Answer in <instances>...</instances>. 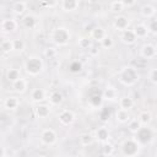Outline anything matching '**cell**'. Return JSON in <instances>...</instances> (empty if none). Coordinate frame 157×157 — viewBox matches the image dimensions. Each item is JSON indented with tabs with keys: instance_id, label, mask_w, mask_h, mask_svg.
Here are the masks:
<instances>
[{
	"instance_id": "3957f363",
	"label": "cell",
	"mask_w": 157,
	"mask_h": 157,
	"mask_svg": "<svg viewBox=\"0 0 157 157\" xmlns=\"http://www.w3.org/2000/svg\"><path fill=\"white\" fill-rule=\"evenodd\" d=\"M71 34L66 27H56L50 33V40L58 47H65L70 43Z\"/></svg>"
},
{
	"instance_id": "4fadbf2b",
	"label": "cell",
	"mask_w": 157,
	"mask_h": 157,
	"mask_svg": "<svg viewBox=\"0 0 157 157\" xmlns=\"http://www.w3.org/2000/svg\"><path fill=\"white\" fill-rule=\"evenodd\" d=\"M11 87H12L13 92H16L18 94H22L28 88V81L26 78H23V77H20L17 81H15V82L11 83Z\"/></svg>"
},
{
	"instance_id": "5b68a950",
	"label": "cell",
	"mask_w": 157,
	"mask_h": 157,
	"mask_svg": "<svg viewBox=\"0 0 157 157\" xmlns=\"http://www.w3.org/2000/svg\"><path fill=\"white\" fill-rule=\"evenodd\" d=\"M135 139L141 144V146H145L153 140V131L148 128V125L141 126L140 130L135 134Z\"/></svg>"
},
{
	"instance_id": "5bb4252c",
	"label": "cell",
	"mask_w": 157,
	"mask_h": 157,
	"mask_svg": "<svg viewBox=\"0 0 157 157\" xmlns=\"http://www.w3.org/2000/svg\"><path fill=\"white\" fill-rule=\"evenodd\" d=\"M94 137H96V140H97L98 142L104 144V142L109 141L110 132H109V130H108L107 126H101V128H98V129L96 130V132H94Z\"/></svg>"
},
{
	"instance_id": "e0dca14e",
	"label": "cell",
	"mask_w": 157,
	"mask_h": 157,
	"mask_svg": "<svg viewBox=\"0 0 157 157\" xmlns=\"http://www.w3.org/2000/svg\"><path fill=\"white\" fill-rule=\"evenodd\" d=\"M130 119H131V117H130V113H129L128 109L119 108V109L115 112V120H117L119 124H126V123H129Z\"/></svg>"
},
{
	"instance_id": "7dc6e473",
	"label": "cell",
	"mask_w": 157,
	"mask_h": 157,
	"mask_svg": "<svg viewBox=\"0 0 157 157\" xmlns=\"http://www.w3.org/2000/svg\"><path fill=\"white\" fill-rule=\"evenodd\" d=\"M11 1H18V0H11Z\"/></svg>"
},
{
	"instance_id": "30bf717a",
	"label": "cell",
	"mask_w": 157,
	"mask_h": 157,
	"mask_svg": "<svg viewBox=\"0 0 157 157\" xmlns=\"http://www.w3.org/2000/svg\"><path fill=\"white\" fill-rule=\"evenodd\" d=\"M140 54H141V56H142L144 59H147V60H148V59H153V58L157 56V49H156V47H155L153 44L147 43V44H144V45L141 47Z\"/></svg>"
},
{
	"instance_id": "c3c4849f",
	"label": "cell",
	"mask_w": 157,
	"mask_h": 157,
	"mask_svg": "<svg viewBox=\"0 0 157 157\" xmlns=\"http://www.w3.org/2000/svg\"><path fill=\"white\" fill-rule=\"evenodd\" d=\"M156 156H157V153H156Z\"/></svg>"
},
{
	"instance_id": "277c9868",
	"label": "cell",
	"mask_w": 157,
	"mask_h": 157,
	"mask_svg": "<svg viewBox=\"0 0 157 157\" xmlns=\"http://www.w3.org/2000/svg\"><path fill=\"white\" fill-rule=\"evenodd\" d=\"M141 144L134 137H130V139H126L123 145H121V153L124 156H128V157H134L136 155L140 153V150H141Z\"/></svg>"
},
{
	"instance_id": "681fc988",
	"label": "cell",
	"mask_w": 157,
	"mask_h": 157,
	"mask_svg": "<svg viewBox=\"0 0 157 157\" xmlns=\"http://www.w3.org/2000/svg\"><path fill=\"white\" fill-rule=\"evenodd\" d=\"M156 1H157V0H156Z\"/></svg>"
},
{
	"instance_id": "8992f818",
	"label": "cell",
	"mask_w": 157,
	"mask_h": 157,
	"mask_svg": "<svg viewBox=\"0 0 157 157\" xmlns=\"http://www.w3.org/2000/svg\"><path fill=\"white\" fill-rule=\"evenodd\" d=\"M56 140H58V135H56L55 130L47 128L40 131V142L44 146H53V145H55Z\"/></svg>"
},
{
	"instance_id": "ba28073f",
	"label": "cell",
	"mask_w": 157,
	"mask_h": 157,
	"mask_svg": "<svg viewBox=\"0 0 157 157\" xmlns=\"http://www.w3.org/2000/svg\"><path fill=\"white\" fill-rule=\"evenodd\" d=\"M18 28V22L15 18H4L1 21V32L5 34H10L16 32Z\"/></svg>"
},
{
	"instance_id": "b9f144b4",
	"label": "cell",
	"mask_w": 157,
	"mask_h": 157,
	"mask_svg": "<svg viewBox=\"0 0 157 157\" xmlns=\"http://www.w3.org/2000/svg\"><path fill=\"white\" fill-rule=\"evenodd\" d=\"M88 53H90V55H91V56H97V55L99 54V49H98V47L92 45V47L88 49Z\"/></svg>"
},
{
	"instance_id": "1f68e13d",
	"label": "cell",
	"mask_w": 157,
	"mask_h": 157,
	"mask_svg": "<svg viewBox=\"0 0 157 157\" xmlns=\"http://www.w3.org/2000/svg\"><path fill=\"white\" fill-rule=\"evenodd\" d=\"M77 45L80 49H90L92 47V42H91V38L88 37H81L78 40H77Z\"/></svg>"
},
{
	"instance_id": "e575fe53",
	"label": "cell",
	"mask_w": 157,
	"mask_h": 157,
	"mask_svg": "<svg viewBox=\"0 0 157 157\" xmlns=\"http://www.w3.org/2000/svg\"><path fill=\"white\" fill-rule=\"evenodd\" d=\"M26 44H25V40L21 39V38H16L13 39V50L16 52H22L25 49Z\"/></svg>"
},
{
	"instance_id": "8d00e7d4",
	"label": "cell",
	"mask_w": 157,
	"mask_h": 157,
	"mask_svg": "<svg viewBox=\"0 0 157 157\" xmlns=\"http://www.w3.org/2000/svg\"><path fill=\"white\" fill-rule=\"evenodd\" d=\"M147 27H148V31L153 34H157V18L152 17L148 20V23H147Z\"/></svg>"
},
{
	"instance_id": "7402d4cb",
	"label": "cell",
	"mask_w": 157,
	"mask_h": 157,
	"mask_svg": "<svg viewBox=\"0 0 157 157\" xmlns=\"http://www.w3.org/2000/svg\"><path fill=\"white\" fill-rule=\"evenodd\" d=\"M155 12H156V7H153L151 4H145L140 9L141 16L145 17V18H148V20L152 18V17H155Z\"/></svg>"
},
{
	"instance_id": "d590c367",
	"label": "cell",
	"mask_w": 157,
	"mask_h": 157,
	"mask_svg": "<svg viewBox=\"0 0 157 157\" xmlns=\"http://www.w3.org/2000/svg\"><path fill=\"white\" fill-rule=\"evenodd\" d=\"M58 55V50L54 47H48L44 49V56L48 59H54Z\"/></svg>"
},
{
	"instance_id": "44dd1931",
	"label": "cell",
	"mask_w": 157,
	"mask_h": 157,
	"mask_svg": "<svg viewBox=\"0 0 157 157\" xmlns=\"http://www.w3.org/2000/svg\"><path fill=\"white\" fill-rule=\"evenodd\" d=\"M34 112H36V115L39 119H45L50 115V107L47 105V104H38L36 107Z\"/></svg>"
},
{
	"instance_id": "7bdbcfd3",
	"label": "cell",
	"mask_w": 157,
	"mask_h": 157,
	"mask_svg": "<svg viewBox=\"0 0 157 157\" xmlns=\"http://www.w3.org/2000/svg\"><path fill=\"white\" fill-rule=\"evenodd\" d=\"M120 1L124 5V7H131L136 4V0H120Z\"/></svg>"
},
{
	"instance_id": "f35d334b",
	"label": "cell",
	"mask_w": 157,
	"mask_h": 157,
	"mask_svg": "<svg viewBox=\"0 0 157 157\" xmlns=\"http://www.w3.org/2000/svg\"><path fill=\"white\" fill-rule=\"evenodd\" d=\"M113 44H114V42H113V39H112L109 36H107V37L101 42V45H102L103 48H105V49L112 48V47H113Z\"/></svg>"
},
{
	"instance_id": "d4e9b609",
	"label": "cell",
	"mask_w": 157,
	"mask_h": 157,
	"mask_svg": "<svg viewBox=\"0 0 157 157\" xmlns=\"http://www.w3.org/2000/svg\"><path fill=\"white\" fill-rule=\"evenodd\" d=\"M20 77H21V71H20L18 69H16V67L7 69V71H6V80H7L9 82L12 83V82L17 81Z\"/></svg>"
},
{
	"instance_id": "bcb514c9",
	"label": "cell",
	"mask_w": 157,
	"mask_h": 157,
	"mask_svg": "<svg viewBox=\"0 0 157 157\" xmlns=\"http://www.w3.org/2000/svg\"><path fill=\"white\" fill-rule=\"evenodd\" d=\"M155 17L157 18V9H156V12H155Z\"/></svg>"
},
{
	"instance_id": "8fae6325",
	"label": "cell",
	"mask_w": 157,
	"mask_h": 157,
	"mask_svg": "<svg viewBox=\"0 0 157 157\" xmlns=\"http://www.w3.org/2000/svg\"><path fill=\"white\" fill-rule=\"evenodd\" d=\"M120 39H121V42H123L124 44H126V45H131V44H134V43L137 40V37H136L134 29L128 28V29H125V31L121 32V34H120Z\"/></svg>"
},
{
	"instance_id": "f1b7e54d",
	"label": "cell",
	"mask_w": 157,
	"mask_h": 157,
	"mask_svg": "<svg viewBox=\"0 0 157 157\" xmlns=\"http://www.w3.org/2000/svg\"><path fill=\"white\" fill-rule=\"evenodd\" d=\"M94 139H96V137H94L92 134L85 132V134H82V135L80 136L78 141H80V144H81L82 146H91V145L94 142Z\"/></svg>"
},
{
	"instance_id": "836d02e7",
	"label": "cell",
	"mask_w": 157,
	"mask_h": 157,
	"mask_svg": "<svg viewBox=\"0 0 157 157\" xmlns=\"http://www.w3.org/2000/svg\"><path fill=\"white\" fill-rule=\"evenodd\" d=\"M1 50L4 53H10L13 50V39H4L1 42Z\"/></svg>"
},
{
	"instance_id": "9c48e42d",
	"label": "cell",
	"mask_w": 157,
	"mask_h": 157,
	"mask_svg": "<svg viewBox=\"0 0 157 157\" xmlns=\"http://www.w3.org/2000/svg\"><path fill=\"white\" fill-rule=\"evenodd\" d=\"M129 23H130L129 18L126 16H124V15H117L114 17V20H113V27L119 32H123V31L128 29L129 28Z\"/></svg>"
},
{
	"instance_id": "4dcf8cb0",
	"label": "cell",
	"mask_w": 157,
	"mask_h": 157,
	"mask_svg": "<svg viewBox=\"0 0 157 157\" xmlns=\"http://www.w3.org/2000/svg\"><path fill=\"white\" fill-rule=\"evenodd\" d=\"M101 148H102V155H104V156H112V155L114 153V151H115L114 145L110 144L109 141L102 144V147H101Z\"/></svg>"
},
{
	"instance_id": "4316f807",
	"label": "cell",
	"mask_w": 157,
	"mask_h": 157,
	"mask_svg": "<svg viewBox=\"0 0 157 157\" xmlns=\"http://www.w3.org/2000/svg\"><path fill=\"white\" fill-rule=\"evenodd\" d=\"M102 97H103V99L115 101V99L118 98V91H117V88H114V87H107V88L103 91Z\"/></svg>"
},
{
	"instance_id": "f546056e",
	"label": "cell",
	"mask_w": 157,
	"mask_h": 157,
	"mask_svg": "<svg viewBox=\"0 0 157 157\" xmlns=\"http://www.w3.org/2000/svg\"><path fill=\"white\" fill-rule=\"evenodd\" d=\"M141 126H142V125H141V123L139 121V119H130L129 123H128V130H129L131 134H134V135L140 130Z\"/></svg>"
},
{
	"instance_id": "52a82bcc",
	"label": "cell",
	"mask_w": 157,
	"mask_h": 157,
	"mask_svg": "<svg viewBox=\"0 0 157 157\" xmlns=\"http://www.w3.org/2000/svg\"><path fill=\"white\" fill-rule=\"evenodd\" d=\"M75 119H76V115H75V113H74L72 110H70V109H63V110L59 113V115H58L59 123H60L61 125H64V126H70V125H72L74 121H75Z\"/></svg>"
},
{
	"instance_id": "7a4b0ae2",
	"label": "cell",
	"mask_w": 157,
	"mask_h": 157,
	"mask_svg": "<svg viewBox=\"0 0 157 157\" xmlns=\"http://www.w3.org/2000/svg\"><path fill=\"white\" fill-rule=\"evenodd\" d=\"M44 70V61L42 58L37 55L28 56V59L25 61V71L29 76H38Z\"/></svg>"
},
{
	"instance_id": "cb8c5ba5",
	"label": "cell",
	"mask_w": 157,
	"mask_h": 157,
	"mask_svg": "<svg viewBox=\"0 0 157 157\" xmlns=\"http://www.w3.org/2000/svg\"><path fill=\"white\" fill-rule=\"evenodd\" d=\"M26 10H27V4H26L25 1H21V0L15 1L13 6H12V11H13L15 15L22 16V15L26 12Z\"/></svg>"
},
{
	"instance_id": "2e32d148",
	"label": "cell",
	"mask_w": 157,
	"mask_h": 157,
	"mask_svg": "<svg viewBox=\"0 0 157 157\" xmlns=\"http://www.w3.org/2000/svg\"><path fill=\"white\" fill-rule=\"evenodd\" d=\"M107 36H108V34H107L105 29H104L103 27H101V26H94L93 29L91 31V38L94 39V40H97V42H99V43H101Z\"/></svg>"
},
{
	"instance_id": "ee69618b",
	"label": "cell",
	"mask_w": 157,
	"mask_h": 157,
	"mask_svg": "<svg viewBox=\"0 0 157 157\" xmlns=\"http://www.w3.org/2000/svg\"><path fill=\"white\" fill-rule=\"evenodd\" d=\"M0 157H6V150H5V147H1V153H0Z\"/></svg>"
},
{
	"instance_id": "74e56055",
	"label": "cell",
	"mask_w": 157,
	"mask_h": 157,
	"mask_svg": "<svg viewBox=\"0 0 157 157\" xmlns=\"http://www.w3.org/2000/svg\"><path fill=\"white\" fill-rule=\"evenodd\" d=\"M148 80H150L153 85H157V67H152V69L148 71Z\"/></svg>"
},
{
	"instance_id": "ab89813d",
	"label": "cell",
	"mask_w": 157,
	"mask_h": 157,
	"mask_svg": "<svg viewBox=\"0 0 157 157\" xmlns=\"http://www.w3.org/2000/svg\"><path fill=\"white\" fill-rule=\"evenodd\" d=\"M81 69H82V65L78 61H74L70 65V71H72V72H78V71H81Z\"/></svg>"
},
{
	"instance_id": "60d3db41",
	"label": "cell",
	"mask_w": 157,
	"mask_h": 157,
	"mask_svg": "<svg viewBox=\"0 0 157 157\" xmlns=\"http://www.w3.org/2000/svg\"><path fill=\"white\" fill-rule=\"evenodd\" d=\"M42 2H43V4H44L47 7L53 9V7H55V6L58 5L59 0H42Z\"/></svg>"
},
{
	"instance_id": "83f0119b",
	"label": "cell",
	"mask_w": 157,
	"mask_h": 157,
	"mask_svg": "<svg viewBox=\"0 0 157 157\" xmlns=\"http://www.w3.org/2000/svg\"><path fill=\"white\" fill-rule=\"evenodd\" d=\"M137 119H139V121L141 123L142 126H146V125H150V123L152 121V115H151L150 112H147V110H142V112H140Z\"/></svg>"
},
{
	"instance_id": "ac0fdd59",
	"label": "cell",
	"mask_w": 157,
	"mask_h": 157,
	"mask_svg": "<svg viewBox=\"0 0 157 157\" xmlns=\"http://www.w3.org/2000/svg\"><path fill=\"white\" fill-rule=\"evenodd\" d=\"M80 0H61V9L65 12H74L78 9Z\"/></svg>"
},
{
	"instance_id": "603a6c76",
	"label": "cell",
	"mask_w": 157,
	"mask_h": 157,
	"mask_svg": "<svg viewBox=\"0 0 157 157\" xmlns=\"http://www.w3.org/2000/svg\"><path fill=\"white\" fill-rule=\"evenodd\" d=\"M49 103L50 105H60L64 101V96L60 91H53L50 94H49Z\"/></svg>"
},
{
	"instance_id": "484cf974",
	"label": "cell",
	"mask_w": 157,
	"mask_h": 157,
	"mask_svg": "<svg viewBox=\"0 0 157 157\" xmlns=\"http://www.w3.org/2000/svg\"><path fill=\"white\" fill-rule=\"evenodd\" d=\"M135 104V101L130 97V96H123L120 99H119V107L123 108V109H128L130 110Z\"/></svg>"
},
{
	"instance_id": "d6a6232c",
	"label": "cell",
	"mask_w": 157,
	"mask_h": 157,
	"mask_svg": "<svg viewBox=\"0 0 157 157\" xmlns=\"http://www.w3.org/2000/svg\"><path fill=\"white\" fill-rule=\"evenodd\" d=\"M110 11L114 12V13H120L123 10H124V5L121 4L120 0H114L110 2V6H109Z\"/></svg>"
},
{
	"instance_id": "ffe728a7",
	"label": "cell",
	"mask_w": 157,
	"mask_h": 157,
	"mask_svg": "<svg viewBox=\"0 0 157 157\" xmlns=\"http://www.w3.org/2000/svg\"><path fill=\"white\" fill-rule=\"evenodd\" d=\"M22 26L25 28H28V29H32L37 26V17L32 13H27L22 17Z\"/></svg>"
},
{
	"instance_id": "9a60e30c",
	"label": "cell",
	"mask_w": 157,
	"mask_h": 157,
	"mask_svg": "<svg viewBox=\"0 0 157 157\" xmlns=\"http://www.w3.org/2000/svg\"><path fill=\"white\" fill-rule=\"evenodd\" d=\"M45 98H47V91H45L44 88L37 87V88L32 90V92H31V99H32L34 103L43 102Z\"/></svg>"
},
{
	"instance_id": "7c38bea8",
	"label": "cell",
	"mask_w": 157,
	"mask_h": 157,
	"mask_svg": "<svg viewBox=\"0 0 157 157\" xmlns=\"http://www.w3.org/2000/svg\"><path fill=\"white\" fill-rule=\"evenodd\" d=\"M4 108L6 110H16L18 107H20V98L16 97V96H7L5 99H4V103H2Z\"/></svg>"
},
{
	"instance_id": "f6af8a7d",
	"label": "cell",
	"mask_w": 157,
	"mask_h": 157,
	"mask_svg": "<svg viewBox=\"0 0 157 157\" xmlns=\"http://www.w3.org/2000/svg\"><path fill=\"white\" fill-rule=\"evenodd\" d=\"M87 1H88L90 4H94V2H97L98 0H87Z\"/></svg>"
},
{
	"instance_id": "6da1fadb",
	"label": "cell",
	"mask_w": 157,
	"mask_h": 157,
	"mask_svg": "<svg viewBox=\"0 0 157 157\" xmlns=\"http://www.w3.org/2000/svg\"><path fill=\"white\" fill-rule=\"evenodd\" d=\"M139 77H140V75L134 66H124L120 69V71L118 74L119 82L128 87L134 86L139 81Z\"/></svg>"
},
{
	"instance_id": "d6986e66",
	"label": "cell",
	"mask_w": 157,
	"mask_h": 157,
	"mask_svg": "<svg viewBox=\"0 0 157 157\" xmlns=\"http://www.w3.org/2000/svg\"><path fill=\"white\" fill-rule=\"evenodd\" d=\"M132 29H134V32H135L137 39H144V38H146V37L148 36V33H150L148 27H147V25H145V23H139V25H136Z\"/></svg>"
}]
</instances>
